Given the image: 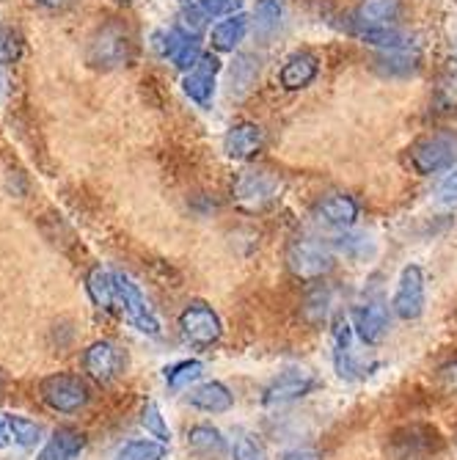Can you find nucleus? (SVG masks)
Here are the masks:
<instances>
[{"label": "nucleus", "mask_w": 457, "mask_h": 460, "mask_svg": "<svg viewBox=\"0 0 457 460\" xmlns=\"http://www.w3.org/2000/svg\"><path fill=\"white\" fill-rule=\"evenodd\" d=\"M257 75H259V58L251 56V53H240L234 58V64H232V77H229L232 94L234 92L242 94L245 89H251V83L257 80Z\"/></svg>", "instance_id": "28"}, {"label": "nucleus", "mask_w": 457, "mask_h": 460, "mask_svg": "<svg viewBox=\"0 0 457 460\" xmlns=\"http://www.w3.org/2000/svg\"><path fill=\"white\" fill-rule=\"evenodd\" d=\"M154 48H157V53L163 58H169L182 72H190L198 64V58L204 56L201 48H198V36L185 31L182 25L171 28V31H157L154 33Z\"/></svg>", "instance_id": "10"}, {"label": "nucleus", "mask_w": 457, "mask_h": 460, "mask_svg": "<svg viewBox=\"0 0 457 460\" xmlns=\"http://www.w3.org/2000/svg\"><path fill=\"white\" fill-rule=\"evenodd\" d=\"M180 331L188 345H193L198 350H210L224 337V323L210 304L190 301L180 314Z\"/></svg>", "instance_id": "7"}, {"label": "nucleus", "mask_w": 457, "mask_h": 460, "mask_svg": "<svg viewBox=\"0 0 457 460\" xmlns=\"http://www.w3.org/2000/svg\"><path fill=\"white\" fill-rule=\"evenodd\" d=\"M198 6L207 17H232L240 12L242 0H198Z\"/></svg>", "instance_id": "36"}, {"label": "nucleus", "mask_w": 457, "mask_h": 460, "mask_svg": "<svg viewBox=\"0 0 457 460\" xmlns=\"http://www.w3.org/2000/svg\"><path fill=\"white\" fill-rule=\"evenodd\" d=\"M86 292L92 304L100 309V312H113L116 306V287H113V270H105L102 265H94L89 273H86Z\"/></svg>", "instance_id": "26"}, {"label": "nucleus", "mask_w": 457, "mask_h": 460, "mask_svg": "<svg viewBox=\"0 0 457 460\" xmlns=\"http://www.w3.org/2000/svg\"><path fill=\"white\" fill-rule=\"evenodd\" d=\"M6 422H9V430H12V438L17 447H36L41 441V428L31 420H25V416H14V413H6Z\"/></svg>", "instance_id": "31"}, {"label": "nucleus", "mask_w": 457, "mask_h": 460, "mask_svg": "<svg viewBox=\"0 0 457 460\" xmlns=\"http://www.w3.org/2000/svg\"><path fill=\"white\" fill-rule=\"evenodd\" d=\"M358 216H361V204H358V199L350 196V193H345V190L325 193V196H320L317 204H314V218H317L320 224L330 226V229H342V232H347V229L356 226Z\"/></svg>", "instance_id": "13"}, {"label": "nucleus", "mask_w": 457, "mask_h": 460, "mask_svg": "<svg viewBox=\"0 0 457 460\" xmlns=\"http://www.w3.org/2000/svg\"><path fill=\"white\" fill-rule=\"evenodd\" d=\"M113 287H116V306L124 312V317H127L141 333H146V337H160L163 333L160 320L149 309L141 287L121 270H113Z\"/></svg>", "instance_id": "8"}, {"label": "nucleus", "mask_w": 457, "mask_h": 460, "mask_svg": "<svg viewBox=\"0 0 457 460\" xmlns=\"http://www.w3.org/2000/svg\"><path fill=\"white\" fill-rule=\"evenodd\" d=\"M165 457V444L163 441H152V438H138L124 444L113 460H163Z\"/></svg>", "instance_id": "30"}, {"label": "nucleus", "mask_w": 457, "mask_h": 460, "mask_svg": "<svg viewBox=\"0 0 457 460\" xmlns=\"http://www.w3.org/2000/svg\"><path fill=\"white\" fill-rule=\"evenodd\" d=\"M39 394L48 408H53L58 413H77L92 400L89 384L83 381L80 375H69V372H53L48 378H41Z\"/></svg>", "instance_id": "6"}, {"label": "nucleus", "mask_w": 457, "mask_h": 460, "mask_svg": "<svg viewBox=\"0 0 457 460\" xmlns=\"http://www.w3.org/2000/svg\"><path fill=\"white\" fill-rule=\"evenodd\" d=\"M438 199H441L444 204H457V169H452V172L441 180V185H438Z\"/></svg>", "instance_id": "37"}, {"label": "nucleus", "mask_w": 457, "mask_h": 460, "mask_svg": "<svg viewBox=\"0 0 457 460\" xmlns=\"http://www.w3.org/2000/svg\"><path fill=\"white\" fill-rule=\"evenodd\" d=\"M119 4H127V0H119Z\"/></svg>", "instance_id": "44"}, {"label": "nucleus", "mask_w": 457, "mask_h": 460, "mask_svg": "<svg viewBox=\"0 0 457 460\" xmlns=\"http://www.w3.org/2000/svg\"><path fill=\"white\" fill-rule=\"evenodd\" d=\"M444 449V436L438 428L425 422H410L389 436V452L397 460H427Z\"/></svg>", "instance_id": "5"}, {"label": "nucleus", "mask_w": 457, "mask_h": 460, "mask_svg": "<svg viewBox=\"0 0 457 460\" xmlns=\"http://www.w3.org/2000/svg\"><path fill=\"white\" fill-rule=\"evenodd\" d=\"M6 92H9V86H6V72H4V64H0V100L6 97Z\"/></svg>", "instance_id": "42"}, {"label": "nucleus", "mask_w": 457, "mask_h": 460, "mask_svg": "<svg viewBox=\"0 0 457 460\" xmlns=\"http://www.w3.org/2000/svg\"><path fill=\"white\" fill-rule=\"evenodd\" d=\"M402 0H361L353 12V28L356 33L369 31H391L402 20Z\"/></svg>", "instance_id": "14"}, {"label": "nucleus", "mask_w": 457, "mask_h": 460, "mask_svg": "<svg viewBox=\"0 0 457 460\" xmlns=\"http://www.w3.org/2000/svg\"><path fill=\"white\" fill-rule=\"evenodd\" d=\"M353 323L339 317L334 323V367H337V375L342 381H361L366 378V369L358 364L356 353H353Z\"/></svg>", "instance_id": "16"}, {"label": "nucleus", "mask_w": 457, "mask_h": 460, "mask_svg": "<svg viewBox=\"0 0 457 460\" xmlns=\"http://www.w3.org/2000/svg\"><path fill=\"white\" fill-rule=\"evenodd\" d=\"M320 75V58L309 50H298L289 56L278 69V86L284 92H301L309 89Z\"/></svg>", "instance_id": "17"}, {"label": "nucleus", "mask_w": 457, "mask_h": 460, "mask_svg": "<svg viewBox=\"0 0 457 460\" xmlns=\"http://www.w3.org/2000/svg\"><path fill=\"white\" fill-rule=\"evenodd\" d=\"M188 402L204 413H226L234 408V394L221 381H210V384H201V386L190 389Z\"/></svg>", "instance_id": "22"}, {"label": "nucleus", "mask_w": 457, "mask_h": 460, "mask_svg": "<svg viewBox=\"0 0 457 460\" xmlns=\"http://www.w3.org/2000/svg\"><path fill=\"white\" fill-rule=\"evenodd\" d=\"M284 190V182L270 174V172H259V169H248L240 172L232 180V201L245 213H262L273 201H278Z\"/></svg>", "instance_id": "4"}, {"label": "nucleus", "mask_w": 457, "mask_h": 460, "mask_svg": "<svg viewBox=\"0 0 457 460\" xmlns=\"http://www.w3.org/2000/svg\"><path fill=\"white\" fill-rule=\"evenodd\" d=\"M136 36L121 20L110 17L86 41V64L97 72H116L136 61Z\"/></svg>", "instance_id": "1"}, {"label": "nucleus", "mask_w": 457, "mask_h": 460, "mask_svg": "<svg viewBox=\"0 0 457 460\" xmlns=\"http://www.w3.org/2000/svg\"><path fill=\"white\" fill-rule=\"evenodd\" d=\"M353 331L364 345H378L389 333V309L381 298H366L350 312Z\"/></svg>", "instance_id": "15"}, {"label": "nucleus", "mask_w": 457, "mask_h": 460, "mask_svg": "<svg viewBox=\"0 0 457 460\" xmlns=\"http://www.w3.org/2000/svg\"><path fill=\"white\" fill-rule=\"evenodd\" d=\"M314 389H317V375L312 369L293 367V369H284L278 378H273L265 386L262 402L265 405H284V402H293V400L306 397Z\"/></svg>", "instance_id": "11"}, {"label": "nucleus", "mask_w": 457, "mask_h": 460, "mask_svg": "<svg viewBox=\"0 0 457 460\" xmlns=\"http://www.w3.org/2000/svg\"><path fill=\"white\" fill-rule=\"evenodd\" d=\"M328 309H330V289L328 287L312 289L306 296V301H303V317L309 323H322L328 317Z\"/></svg>", "instance_id": "32"}, {"label": "nucleus", "mask_w": 457, "mask_h": 460, "mask_svg": "<svg viewBox=\"0 0 457 460\" xmlns=\"http://www.w3.org/2000/svg\"><path fill=\"white\" fill-rule=\"evenodd\" d=\"M330 245H334V251H339V254H345L347 260H366L372 251H375V240L364 232H345L330 240Z\"/></svg>", "instance_id": "27"}, {"label": "nucleus", "mask_w": 457, "mask_h": 460, "mask_svg": "<svg viewBox=\"0 0 457 460\" xmlns=\"http://www.w3.org/2000/svg\"><path fill=\"white\" fill-rule=\"evenodd\" d=\"M83 369L92 381L97 384H110L116 381V375L121 372V353L113 342H92L83 353Z\"/></svg>", "instance_id": "18"}, {"label": "nucleus", "mask_w": 457, "mask_h": 460, "mask_svg": "<svg viewBox=\"0 0 457 460\" xmlns=\"http://www.w3.org/2000/svg\"><path fill=\"white\" fill-rule=\"evenodd\" d=\"M201 372H204V364L196 361V358L177 361V364H171L169 369H165V384H169V389H174V392H182V389H188L190 384H196L201 378Z\"/></svg>", "instance_id": "29"}, {"label": "nucleus", "mask_w": 457, "mask_h": 460, "mask_svg": "<svg viewBox=\"0 0 457 460\" xmlns=\"http://www.w3.org/2000/svg\"><path fill=\"white\" fill-rule=\"evenodd\" d=\"M9 444H14V438H12V430H9L6 416L0 413V449H6Z\"/></svg>", "instance_id": "40"}, {"label": "nucleus", "mask_w": 457, "mask_h": 460, "mask_svg": "<svg viewBox=\"0 0 457 460\" xmlns=\"http://www.w3.org/2000/svg\"><path fill=\"white\" fill-rule=\"evenodd\" d=\"M245 33H248V17L242 12H237V14L224 17L221 22L213 25L210 41L218 53H234L240 48V41L245 39Z\"/></svg>", "instance_id": "25"}, {"label": "nucleus", "mask_w": 457, "mask_h": 460, "mask_svg": "<svg viewBox=\"0 0 457 460\" xmlns=\"http://www.w3.org/2000/svg\"><path fill=\"white\" fill-rule=\"evenodd\" d=\"M232 460H268L265 447L251 433H237L232 444Z\"/></svg>", "instance_id": "33"}, {"label": "nucleus", "mask_w": 457, "mask_h": 460, "mask_svg": "<svg viewBox=\"0 0 457 460\" xmlns=\"http://www.w3.org/2000/svg\"><path fill=\"white\" fill-rule=\"evenodd\" d=\"M83 449H86V433L77 428H58L41 447L36 460H77Z\"/></svg>", "instance_id": "20"}, {"label": "nucleus", "mask_w": 457, "mask_h": 460, "mask_svg": "<svg viewBox=\"0 0 457 460\" xmlns=\"http://www.w3.org/2000/svg\"><path fill=\"white\" fill-rule=\"evenodd\" d=\"M141 425H144L146 433H152L157 441H163V444H169V441H171V430H169V425H165V420H163V413H160L157 402H146V408H144V413H141Z\"/></svg>", "instance_id": "34"}, {"label": "nucleus", "mask_w": 457, "mask_h": 460, "mask_svg": "<svg viewBox=\"0 0 457 460\" xmlns=\"http://www.w3.org/2000/svg\"><path fill=\"white\" fill-rule=\"evenodd\" d=\"M218 72H221V61L213 53H204L198 58V64L185 72L182 80V92L188 94L190 102H196L198 108H210L215 100V86H218Z\"/></svg>", "instance_id": "12"}, {"label": "nucleus", "mask_w": 457, "mask_h": 460, "mask_svg": "<svg viewBox=\"0 0 457 460\" xmlns=\"http://www.w3.org/2000/svg\"><path fill=\"white\" fill-rule=\"evenodd\" d=\"M25 50V41L14 28H0V64H14L20 61Z\"/></svg>", "instance_id": "35"}, {"label": "nucleus", "mask_w": 457, "mask_h": 460, "mask_svg": "<svg viewBox=\"0 0 457 460\" xmlns=\"http://www.w3.org/2000/svg\"><path fill=\"white\" fill-rule=\"evenodd\" d=\"M457 160V133L454 130H435L413 141L408 149V163L419 177H433L449 172Z\"/></svg>", "instance_id": "2"}, {"label": "nucleus", "mask_w": 457, "mask_h": 460, "mask_svg": "<svg viewBox=\"0 0 457 460\" xmlns=\"http://www.w3.org/2000/svg\"><path fill=\"white\" fill-rule=\"evenodd\" d=\"M427 306V279L419 265H405L394 289L391 309L400 320H419Z\"/></svg>", "instance_id": "9"}, {"label": "nucleus", "mask_w": 457, "mask_h": 460, "mask_svg": "<svg viewBox=\"0 0 457 460\" xmlns=\"http://www.w3.org/2000/svg\"><path fill=\"white\" fill-rule=\"evenodd\" d=\"M39 6H45V9H66V6H72L75 0H36Z\"/></svg>", "instance_id": "41"}, {"label": "nucleus", "mask_w": 457, "mask_h": 460, "mask_svg": "<svg viewBox=\"0 0 457 460\" xmlns=\"http://www.w3.org/2000/svg\"><path fill=\"white\" fill-rule=\"evenodd\" d=\"M0 386H4V375H0Z\"/></svg>", "instance_id": "43"}, {"label": "nucleus", "mask_w": 457, "mask_h": 460, "mask_svg": "<svg viewBox=\"0 0 457 460\" xmlns=\"http://www.w3.org/2000/svg\"><path fill=\"white\" fill-rule=\"evenodd\" d=\"M284 17H286V6L284 0H257L254 6V36L259 41H268L273 36H278V31L284 28Z\"/></svg>", "instance_id": "23"}, {"label": "nucleus", "mask_w": 457, "mask_h": 460, "mask_svg": "<svg viewBox=\"0 0 457 460\" xmlns=\"http://www.w3.org/2000/svg\"><path fill=\"white\" fill-rule=\"evenodd\" d=\"M281 460H322V452L312 447H301V449H289Z\"/></svg>", "instance_id": "39"}, {"label": "nucleus", "mask_w": 457, "mask_h": 460, "mask_svg": "<svg viewBox=\"0 0 457 460\" xmlns=\"http://www.w3.org/2000/svg\"><path fill=\"white\" fill-rule=\"evenodd\" d=\"M334 245L317 237H298L286 245V268L295 279L317 281L334 270Z\"/></svg>", "instance_id": "3"}, {"label": "nucleus", "mask_w": 457, "mask_h": 460, "mask_svg": "<svg viewBox=\"0 0 457 460\" xmlns=\"http://www.w3.org/2000/svg\"><path fill=\"white\" fill-rule=\"evenodd\" d=\"M438 378L444 381V386H446V389L457 392V358L446 361V364L438 369Z\"/></svg>", "instance_id": "38"}, {"label": "nucleus", "mask_w": 457, "mask_h": 460, "mask_svg": "<svg viewBox=\"0 0 457 460\" xmlns=\"http://www.w3.org/2000/svg\"><path fill=\"white\" fill-rule=\"evenodd\" d=\"M188 447L201 460H221L229 452L226 436L218 428H213V425H193L188 430Z\"/></svg>", "instance_id": "21"}, {"label": "nucleus", "mask_w": 457, "mask_h": 460, "mask_svg": "<svg viewBox=\"0 0 457 460\" xmlns=\"http://www.w3.org/2000/svg\"><path fill=\"white\" fill-rule=\"evenodd\" d=\"M265 146V130L254 121H237L224 136V152L232 160H251Z\"/></svg>", "instance_id": "19"}, {"label": "nucleus", "mask_w": 457, "mask_h": 460, "mask_svg": "<svg viewBox=\"0 0 457 460\" xmlns=\"http://www.w3.org/2000/svg\"><path fill=\"white\" fill-rule=\"evenodd\" d=\"M372 66H375V72L383 77H410L419 72L422 58H419V53H410V48L383 50L375 61H372Z\"/></svg>", "instance_id": "24"}]
</instances>
